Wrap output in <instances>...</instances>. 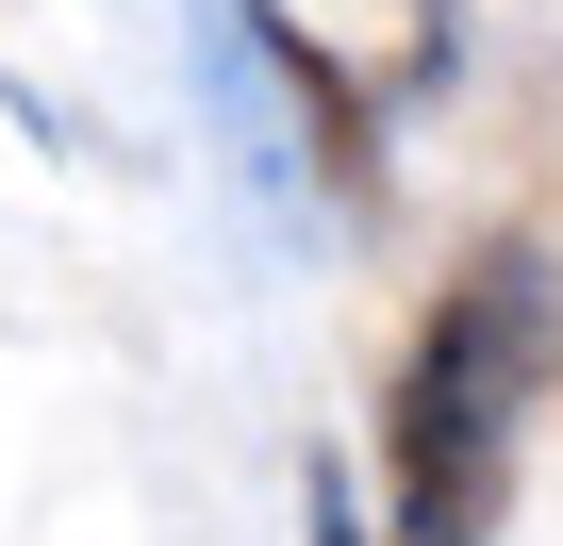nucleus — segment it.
Returning a JSON list of instances; mask_svg holds the SVG:
<instances>
[{
    "instance_id": "f257e3e1",
    "label": "nucleus",
    "mask_w": 563,
    "mask_h": 546,
    "mask_svg": "<svg viewBox=\"0 0 563 546\" xmlns=\"http://www.w3.org/2000/svg\"><path fill=\"white\" fill-rule=\"evenodd\" d=\"M547 381H563V265L530 232H497L415 315V348H398V398H382V497H398V530L382 546H481L497 497H514V431H530Z\"/></svg>"
},
{
    "instance_id": "7ed1b4c3",
    "label": "nucleus",
    "mask_w": 563,
    "mask_h": 546,
    "mask_svg": "<svg viewBox=\"0 0 563 546\" xmlns=\"http://www.w3.org/2000/svg\"><path fill=\"white\" fill-rule=\"evenodd\" d=\"M299 530H316V546H382V530H365V480H349L332 447H316V480H299Z\"/></svg>"
},
{
    "instance_id": "f03ea898",
    "label": "nucleus",
    "mask_w": 563,
    "mask_h": 546,
    "mask_svg": "<svg viewBox=\"0 0 563 546\" xmlns=\"http://www.w3.org/2000/svg\"><path fill=\"white\" fill-rule=\"evenodd\" d=\"M265 51H282V83H299L332 182H365V166H382L365 133L448 67V0H265Z\"/></svg>"
}]
</instances>
